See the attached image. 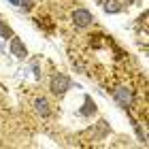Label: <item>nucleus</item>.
<instances>
[{"label": "nucleus", "mask_w": 149, "mask_h": 149, "mask_svg": "<svg viewBox=\"0 0 149 149\" xmlns=\"http://www.w3.org/2000/svg\"><path fill=\"white\" fill-rule=\"evenodd\" d=\"M70 77H66V74H62V72H56L51 77V83H49V90H51V94H56V96H62V94H66L70 90Z\"/></svg>", "instance_id": "nucleus-1"}, {"label": "nucleus", "mask_w": 149, "mask_h": 149, "mask_svg": "<svg viewBox=\"0 0 149 149\" xmlns=\"http://www.w3.org/2000/svg\"><path fill=\"white\" fill-rule=\"evenodd\" d=\"M113 98L121 109H130L134 104V92L130 87H117V90H113Z\"/></svg>", "instance_id": "nucleus-2"}, {"label": "nucleus", "mask_w": 149, "mask_h": 149, "mask_svg": "<svg viewBox=\"0 0 149 149\" xmlns=\"http://www.w3.org/2000/svg\"><path fill=\"white\" fill-rule=\"evenodd\" d=\"M92 22H94V15L87 9H74L72 11V24L77 28H87Z\"/></svg>", "instance_id": "nucleus-3"}, {"label": "nucleus", "mask_w": 149, "mask_h": 149, "mask_svg": "<svg viewBox=\"0 0 149 149\" xmlns=\"http://www.w3.org/2000/svg\"><path fill=\"white\" fill-rule=\"evenodd\" d=\"M11 53H13L17 60H26V58H28V47L22 43V38L11 36Z\"/></svg>", "instance_id": "nucleus-4"}, {"label": "nucleus", "mask_w": 149, "mask_h": 149, "mask_svg": "<svg viewBox=\"0 0 149 149\" xmlns=\"http://www.w3.org/2000/svg\"><path fill=\"white\" fill-rule=\"evenodd\" d=\"M34 109H36V113L40 117H49L51 115V104H49L47 98H36L34 100Z\"/></svg>", "instance_id": "nucleus-5"}, {"label": "nucleus", "mask_w": 149, "mask_h": 149, "mask_svg": "<svg viewBox=\"0 0 149 149\" xmlns=\"http://www.w3.org/2000/svg\"><path fill=\"white\" fill-rule=\"evenodd\" d=\"M96 102L90 98V96H85V100H83V107H81V111H79V115H83V117H92V115H96Z\"/></svg>", "instance_id": "nucleus-6"}, {"label": "nucleus", "mask_w": 149, "mask_h": 149, "mask_svg": "<svg viewBox=\"0 0 149 149\" xmlns=\"http://www.w3.org/2000/svg\"><path fill=\"white\" fill-rule=\"evenodd\" d=\"M104 11L109 13V15H117V13H121V9H124V4L119 2V0H104Z\"/></svg>", "instance_id": "nucleus-7"}, {"label": "nucleus", "mask_w": 149, "mask_h": 149, "mask_svg": "<svg viewBox=\"0 0 149 149\" xmlns=\"http://www.w3.org/2000/svg\"><path fill=\"white\" fill-rule=\"evenodd\" d=\"M0 36H2V38H11L13 36V30L6 24H2V22H0Z\"/></svg>", "instance_id": "nucleus-8"}, {"label": "nucleus", "mask_w": 149, "mask_h": 149, "mask_svg": "<svg viewBox=\"0 0 149 149\" xmlns=\"http://www.w3.org/2000/svg\"><path fill=\"white\" fill-rule=\"evenodd\" d=\"M17 6H22L24 11H30L32 6H34V0H19V4Z\"/></svg>", "instance_id": "nucleus-9"}, {"label": "nucleus", "mask_w": 149, "mask_h": 149, "mask_svg": "<svg viewBox=\"0 0 149 149\" xmlns=\"http://www.w3.org/2000/svg\"><path fill=\"white\" fill-rule=\"evenodd\" d=\"M119 2H121V4H136L139 0H119Z\"/></svg>", "instance_id": "nucleus-10"}, {"label": "nucleus", "mask_w": 149, "mask_h": 149, "mask_svg": "<svg viewBox=\"0 0 149 149\" xmlns=\"http://www.w3.org/2000/svg\"><path fill=\"white\" fill-rule=\"evenodd\" d=\"M9 2H11V4H15V6H17V4H19V0H9Z\"/></svg>", "instance_id": "nucleus-11"}]
</instances>
